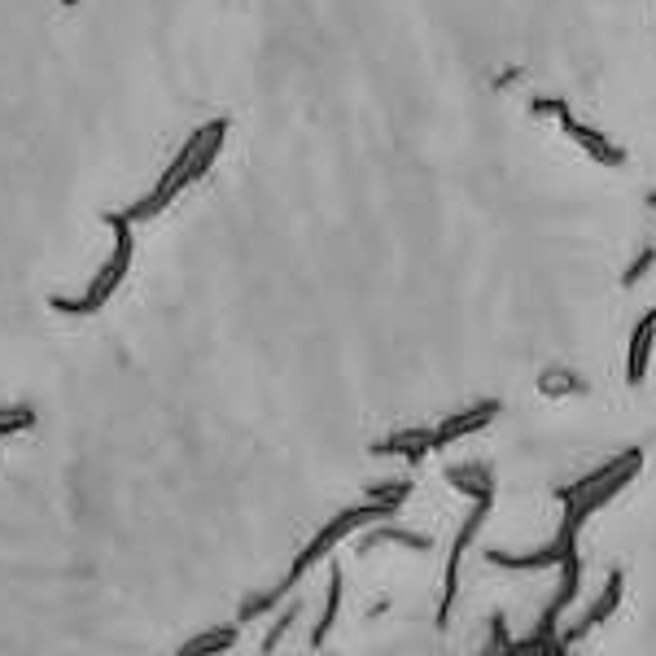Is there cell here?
<instances>
[{
  "label": "cell",
  "mask_w": 656,
  "mask_h": 656,
  "mask_svg": "<svg viewBox=\"0 0 656 656\" xmlns=\"http://www.w3.org/2000/svg\"><path fill=\"white\" fill-rule=\"evenodd\" d=\"M224 140H228V118H211L206 127H198V131L185 140V149L167 162V172L157 176V185H153L140 202H131L123 215H127L131 224H149V219H157V215L167 211V206H172L189 185H198V180L215 167V157H219Z\"/></svg>",
  "instance_id": "6da1fadb"
},
{
  "label": "cell",
  "mask_w": 656,
  "mask_h": 656,
  "mask_svg": "<svg viewBox=\"0 0 656 656\" xmlns=\"http://www.w3.org/2000/svg\"><path fill=\"white\" fill-rule=\"evenodd\" d=\"M639 468H643V451L639 446H630V451H621V455H613V459H604L600 468H591L586 477H578V481H569V485H560L556 490V500H560V517L565 521H573V526H586L600 508H608L621 490L639 477Z\"/></svg>",
  "instance_id": "7a4b0ae2"
},
{
  "label": "cell",
  "mask_w": 656,
  "mask_h": 656,
  "mask_svg": "<svg viewBox=\"0 0 656 656\" xmlns=\"http://www.w3.org/2000/svg\"><path fill=\"white\" fill-rule=\"evenodd\" d=\"M105 228L114 232V254L101 263L97 280H92L79 298H49V306H53V311H62V315H97V311L118 293V285L127 280L131 258H136V237H131V228H136V224H131L123 211H110V215H105Z\"/></svg>",
  "instance_id": "3957f363"
},
{
  "label": "cell",
  "mask_w": 656,
  "mask_h": 656,
  "mask_svg": "<svg viewBox=\"0 0 656 656\" xmlns=\"http://www.w3.org/2000/svg\"><path fill=\"white\" fill-rule=\"evenodd\" d=\"M381 521H394V517H390L386 508L368 504V500H364L359 508L338 513L333 521H328V526H324V530H319V534H315V539H311V543L298 552V560L289 565V573H285V582L276 586V595L285 600V595H289V591H293V586H298V582H302V578H306V573H311V569H315L324 556H333V547H338L342 539H351V534H359V530H373V526H381Z\"/></svg>",
  "instance_id": "277c9868"
},
{
  "label": "cell",
  "mask_w": 656,
  "mask_h": 656,
  "mask_svg": "<svg viewBox=\"0 0 656 656\" xmlns=\"http://www.w3.org/2000/svg\"><path fill=\"white\" fill-rule=\"evenodd\" d=\"M490 508H495V500H477L472 513L459 521V530H455V539H451L446 569H442V595H438V626H446L451 613H455V600H459V565H464V552L472 547V539L481 534V521L490 517Z\"/></svg>",
  "instance_id": "5b68a950"
},
{
  "label": "cell",
  "mask_w": 656,
  "mask_h": 656,
  "mask_svg": "<svg viewBox=\"0 0 656 656\" xmlns=\"http://www.w3.org/2000/svg\"><path fill=\"white\" fill-rule=\"evenodd\" d=\"M621 591H626V573H621V569H613V573L604 578L600 595H595V600H591V604H586V608H582L573 621H565V626H560V634H556V639H560V647H565V652H573V647H578V643H582L591 630H600V626H604V621L617 613Z\"/></svg>",
  "instance_id": "8992f818"
},
{
  "label": "cell",
  "mask_w": 656,
  "mask_h": 656,
  "mask_svg": "<svg viewBox=\"0 0 656 656\" xmlns=\"http://www.w3.org/2000/svg\"><path fill=\"white\" fill-rule=\"evenodd\" d=\"M495 416H500V403H495V399H481V403H472V407H464V412H455V416L429 425L433 455L446 451V446H455V442H464V438H472V433H481Z\"/></svg>",
  "instance_id": "52a82bcc"
},
{
  "label": "cell",
  "mask_w": 656,
  "mask_h": 656,
  "mask_svg": "<svg viewBox=\"0 0 656 656\" xmlns=\"http://www.w3.org/2000/svg\"><path fill=\"white\" fill-rule=\"evenodd\" d=\"M560 131H565V136H569V140H573L591 162H600V167H613V172H617V167H626V149H621V144H613L600 127L582 123L573 110L560 118Z\"/></svg>",
  "instance_id": "ba28073f"
},
{
  "label": "cell",
  "mask_w": 656,
  "mask_h": 656,
  "mask_svg": "<svg viewBox=\"0 0 656 656\" xmlns=\"http://www.w3.org/2000/svg\"><path fill=\"white\" fill-rule=\"evenodd\" d=\"M446 485L459 490L468 504L495 500V472H490L485 464H451V468H446Z\"/></svg>",
  "instance_id": "9c48e42d"
},
{
  "label": "cell",
  "mask_w": 656,
  "mask_h": 656,
  "mask_svg": "<svg viewBox=\"0 0 656 656\" xmlns=\"http://www.w3.org/2000/svg\"><path fill=\"white\" fill-rule=\"evenodd\" d=\"M652 346H656V319L643 315V319L630 328V351H626V381H630V386H639V381L647 377Z\"/></svg>",
  "instance_id": "30bf717a"
},
{
  "label": "cell",
  "mask_w": 656,
  "mask_h": 656,
  "mask_svg": "<svg viewBox=\"0 0 656 656\" xmlns=\"http://www.w3.org/2000/svg\"><path fill=\"white\" fill-rule=\"evenodd\" d=\"M373 455H381V459L399 455V459H407V464H420V459L433 455V442H429V429H399V433L381 438V442L373 446Z\"/></svg>",
  "instance_id": "8fae6325"
},
{
  "label": "cell",
  "mask_w": 656,
  "mask_h": 656,
  "mask_svg": "<svg viewBox=\"0 0 656 656\" xmlns=\"http://www.w3.org/2000/svg\"><path fill=\"white\" fill-rule=\"evenodd\" d=\"M377 547H407V552H429L433 543H429L425 534H416V530H403V526H394V521H381V526L364 530V539H359V552H364V556H368V552H377Z\"/></svg>",
  "instance_id": "7c38bea8"
},
{
  "label": "cell",
  "mask_w": 656,
  "mask_h": 656,
  "mask_svg": "<svg viewBox=\"0 0 656 656\" xmlns=\"http://www.w3.org/2000/svg\"><path fill=\"white\" fill-rule=\"evenodd\" d=\"M342 591H346V573H342V565H333V573H328V591H324V613H319V621L311 626V647H324V643H328V630H333V621H338V613H342Z\"/></svg>",
  "instance_id": "4fadbf2b"
},
{
  "label": "cell",
  "mask_w": 656,
  "mask_h": 656,
  "mask_svg": "<svg viewBox=\"0 0 656 656\" xmlns=\"http://www.w3.org/2000/svg\"><path fill=\"white\" fill-rule=\"evenodd\" d=\"M368 504H377V508H386L390 517L412 500V481L407 477H394V481H377V485H368V495H364Z\"/></svg>",
  "instance_id": "5bb4252c"
},
{
  "label": "cell",
  "mask_w": 656,
  "mask_h": 656,
  "mask_svg": "<svg viewBox=\"0 0 656 656\" xmlns=\"http://www.w3.org/2000/svg\"><path fill=\"white\" fill-rule=\"evenodd\" d=\"M237 643V626H215V630H202L193 643H185L180 656H219Z\"/></svg>",
  "instance_id": "9a60e30c"
},
{
  "label": "cell",
  "mask_w": 656,
  "mask_h": 656,
  "mask_svg": "<svg viewBox=\"0 0 656 656\" xmlns=\"http://www.w3.org/2000/svg\"><path fill=\"white\" fill-rule=\"evenodd\" d=\"M582 390H586V381L578 373H569V368L539 373V394H547V399H565V394H582Z\"/></svg>",
  "instance_id": "2e32d148"
},
{
  "label": "cell",
  "mask_w": 656,
  "mask_h": 656,
  "mask_svg": "<svg viewBox=\"0 0 656 656\" xmlns=\"http://www.w3.org/2000/svg\"><path fill=\"white\" fill-rule=\"evenodd\" d=\"M569 110H573V105H569L565 97H543V92L530 97V118H539V123H560Z\"/></svg>",
  "instance_id": "e0dca14e"
},
{
  "label": "cell",
  "mask_w": 656,
  "mask_h": 656,
  "mask_svg": "<svg viewBox=\"0 0 656 656\" xmlns=\"http://www.w3.org/2000/svg\"><path fill=\"white\" fill-rule=\"evenodd\" d=\"M652 272H656V245L647 241V245H643V250L630 258V267L621 272V289H634V285H639L643 276H652Z\"/></svg>",
  "instance_id": "ac0fdd59"
},
{
  "label": "cell",
  "mask_w": 656,
  "mask_h": 656,
  "mask_svg": "<svg viewBox=\"0 0 656 656\" xmlns=\"http://www.w3.org/2000/svg\"><path fill=\"white\" fill-rule=\"evenodd\" d=\"M298 613H302V604H289V608H285V613L276 617V626H272V630H267V639H263V656H272V652H276V647L285 643V634L293 630V621H298Z\"/></svg>",
  "instance_id": "d6986e66"
},
{
  "label": "cell",
  "mask_w": 656,
  "mask_h": 656,
  "mask_svg": "<svg viewBox=\"0 0 656 656\" xmlns=\"http://www.w3.org/2000/svg\"><path fill=\"white\" fill-rule=\"evenodd\" d=\"M517 639L508 634V617L504 613H490V639H485V647H481V656H495V652H504V647H513Z\"/></svg>",
  "instance_id": "ffe728a7"
},
{
  "label": "cell",
  "mask_w": 656,
  "mask_h": 656,
  "mask_svg": "<svg viewBox=\"0 0 656 656\" xmlns=\"http://www.w3.org/2000/svg\"><path fill=\"white\" fill-rule=\"evenodd\" d=\"M36 412L31 407H10V412H0V433H14V429H31Z\"/></svg>",
  "instance_id": "44dd1931"
},
{
  "label": "cell",
  "mask_w": 656,
  "mask_h": 656,
  "mask_svg": "<svg viewBox=\"0 0 656 656\" xmlns=\"http://www.w3.org/2000/svg\"><path fill=\"white\" fill-rule=\"evenodd\" d=\"M521 75H526V71H517V66H513V71H504V75L495 79V88H513V84H521Z\"/></svg>",
  "instance_id": "7402d4cb"
},
{
  "label": "cell",
  "mask_w": 656,
  "mask_h": 656,
  "mask_svg": "<svg viewBox=\"0 0 656 656\" xmlns=\"http://www.w3.org/2000/svg\"><path fill=\"white\" fill-rule=\"evenodd\" d=\"M643 206H647V211H656V189H647V193H643Z\"/></svg>",
  "instance_id": "603a6c76"
},
{
  "label": "cell",
  "mask_w": 656,
  "mask_h": 656,
  "mask_svg": "<svg viewBox=\"0 0 656 656\" xmlns=\"http://www.w3.org/2000/svg\"><path fill=\"white\" fill-rule=\"evenodd\" d=\"M647 315H652V319H656V306H652V311H647Z\"/></svg>",
  "instance_id": "cb8c5ba5"
}]
</instances>
